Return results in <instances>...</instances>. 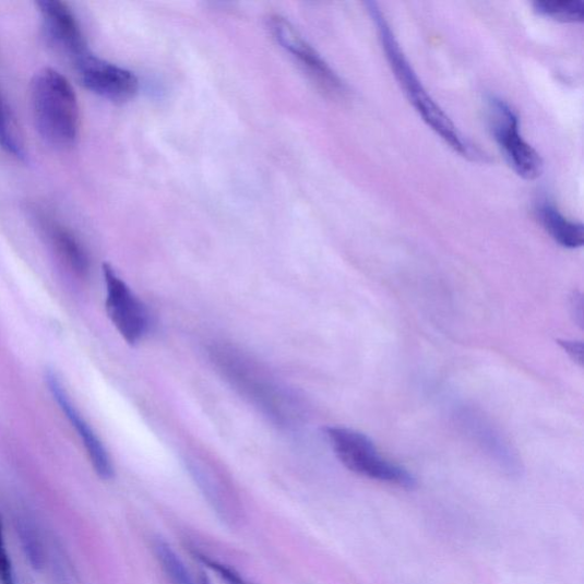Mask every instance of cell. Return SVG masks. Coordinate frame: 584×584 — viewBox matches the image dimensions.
<instances>
[{
    "label": "cell",
    "instance_id": "obj_12",
    "mask_svg": "<svg viewBox=\"0 0 584 584\" xmlns=\"http://www.w3.org/2000/svg\"><path fill=\"white\" fill-rule=\"evenodd\" d=\"M45 230L50 243L65 265L75 275L85 276L90 271V259L80 240L55 221L46 222Z\"/></svg>",
    "mask_w": 584,
    "mask_h": 584
},
{
    "label": "cell",
    "instance_id": "obj_6",
    "mask_svg": "<svg viewBox=\"0 0 584 584\" xmlns=\"http://www.w3.org/2000/svg\"><path fill=\"white\" fill-rule=\"evenodd\" d=\"M107 289L106 310L117 332L127 344H139L148 333L150 313L110 264H104Z\"/></svg>",
    "mask_w": 584,
    "mask_h": 584
},
{
    "label": "cell",
    "instance_id": "obj_15",
    "mask_svg": "<svg viewBox=\"0 0 584 584\" xmlns=\"http://www.w3.org/2000/svg\"><path fill=\"white\" fill-rule=\"evenodd\" d=\"M154 549L162 569L172 584H196L180 556L166 541L156 540Z\"/></svg>",
    "mask_w": 584,
    "mask_h": 584
},
{
    "label": "cell",
    "instance_id": "obj_19",
    "mask_svg": "<svg viewBox=\"0 0 584 584\" xmlns=\"http://www.w3.org/2000/svg\"><path fill=\"white\" fill-rule=\"evenodd\" d=\"M562 348L570 355V358L577 363L583 366L584 359V347L582 342L576 341H558Z\"/></svg>",
    "mask_w": 584,
    "mask_h": 584
},
{
    "label": "cell",
    "instance_id": "obj_16",
    "mask_svg": "<svg viewBox=\"0 0 584 584\" xmlns=\"http://www.w3.org/2000/svg\"><path fill=\"white\" fill-rule=\"evenodd\" d=\"M16 531L22 549L27 556L31 565L36 571L43 570L45 553L36 526L27 517H19L16 520Z\"/></svg>",
    "mask_w": 584,
    "mask_h": 584
},
{
    "label": "cell",
    "instance_id": "obj_13",
    "mask_svg": "<svg viewBox=\"0 0 584 584\" xmlns=\"http://www.w3.org/2000/svg\"><path fill=\"white\" fill-rule=\"evenodd\" d=\"M0 147L19 160L27 157L22 131L2 93H0Z\"/></svg>",
    "mask_w": 584,
    "mask_h": 584
},
{
    "label": "cell",
    "instance_id": "obj_17",
    "mask_svg": "<svg viewBox=\"0 0 584 584\" xmlns=\"http://www.w3.org/2000/svg\"><path fill=\"white\" fill-rule=\"evenodd\" d=\"M195 557L202 564H205L208 569L215 572L225 584H251L230 567L214 561L206 555L195 552Z\"/></svg>",
    "mask_w": 584,
    "mask_h": 584
},
{
    "label": "cell",
    "instance_id": "obj_14",
    "mask_svg": "<svg viewBox=\"0 0 584 584\" xmlns=\"http://www.w3.org/2000/svg\"><path fill=\"white\" fill-rule=\"evenodd\" d=\"M533 9L546 17L564 23H581L584 20L583 0H537Z\"/></svg>",
    "mask_w": 584,
    "mask_h": 584
},
{
    "label": "cell",
    "instance_id": "obj_8",
    "mask_svg": "<svg viewBox=\"0 0 584 584\" xmlns=\"http://www.w3.org/2000/svg\"><path fill=\"white\" fill-rule=\"evenodd\" d=\"M74 65L85 88L116 104L134 98L139 92V80L133 72L91 53L75 61Z\"/></svg>",
    "mask_w": 584,
    "mask_h": 584
},
{
    "label": "cell",
    "instance_id": "obj_10",
    "mask_svg": "<svg viewBox=\"0 0 584 584\" xmlns=\"http://www.w3.org/2000/svg\"><path fill=\"white\" fill-rule=\"evenodd\" d=\"M45 380L50 394L60 405V409L65 415L70 424L78 430L82 439L90 461L95 473L102 479L109 480L115 476L114 465L110 455L102 441L96 436L91 425L81 415L75 405L72 404L67 390L63 388L60 378L53 371H47Z\"/></svg>",
    "mask_w": 584,
    "mask_h": 584
},
{
    "label": "cell",
    "instance_id": "obj_20",
    "mask_svg": "<svg viewBox=\"0 0 584 584\" xmlns=\"http://www.w3.org/2000/svg\"><path fill=\"white\" fill-rule=\"evenodd\" d=\"M571 305H572L573 314L575 317V321L580 325H583V297L580 293H575L572 296Z\"/></svg>",
    "mask_w": 584,
    "mask_h": 584
},
{
    "label": "cell",
    "instance_id": "obj_18",
    "mask_svg": "<svg viewBox=\"0 0 584 584\" xmlns=\"http://www.w3.org/2000/svg\"><path fill=\"white\" fill-rule=\"evenodd\" d=\"M0 583L15 584L13 565L5 545L2 516H0Z\"/></svg>",
    "mask_w": 584,
    "mask_h": 584
},
{
    "label": "cell",
    "instance_id": "obj_3",
    "mask_svg": "<svg viewBox=\"0 0 584 584\" xmlns=\"http://www.w3.org/2000/svg\"><path fill=\"white\" fill-rule=\"evenodd\" d=\"M32 105L37 131L56 148H69L78 142L81 111L78 95L64 75L52 68L35 74Z\"/></svg>",
    "mask_w": 584,
    "mask_h": 584
},
{
    "label": "cell",
    "instance_id": "obj_9",
    "mask_svg": "<svg viewBox=\"0 0 584 584\" xmlns=\"http://www.w3.org/2000/svg\"><path fill=\"white\" fill-rule=\"evenodd\" d=\"M37 7L45 36L58 52L73 62L90 53L81 24L65 3L60 0H41Z\"/></svg>",
    "mask_w": 584,
    "mask_h": 584
},
{
    "label": "cell",
    "instance_id": "obj_7",
    "mask_svg": "<svg viewBox=\"0 0 584 584\" xmlns=\"http://www.w3.org/2000/svg\"><path fill=\"white\" fill-rule=\"evenodd\" d=\"M267 23L273 38L298 60L321 90L330 96L338 98L346 96L347 90L339 75L300 36L286 17L277 14L271 15Z\"/></svg>",
    "mask_w": 584,
    "mask_h": 584
},
{
    "label": "cell",
    "instance_id": "obj_11",
    "mask_svg": "<svg viewBox=\"0 0 584 584\" xmlns=\"http://www.w3.org/2000/svg\"><path fill=\"white\" fill-rule=\"evenodd\" d=\"M538 218L546 233L558 243L568 249H577L584 245V226L568 219L548 200L539 202Z\"/></svg>",
    "mask_w": 584,
    "mask_h": 584
},
{
    "label": "cell",
    "instance_id": "obj_1",
    "mask_svg": "<svg viewBox=\"0 0 584 584\" xmlns=\"http://www.w3.org/2000/svg\"><path fill=\"white\" fill-rule=\"evenodd\" d=\"M212 363L237 392L278 426H290L298 417V404L286 388L249 354L233 344L215 343Z\"/></svg>",
    "mask_w": 584,
    "mask_h": 584
},
{
    "label": "cell",
    "instance_id": "obj_5",
    "mask_svg": "<svg viewBox=\"0 0 584 584\" xmlns=\"http://www.w3.org/2000/svg\"><path fill=\"white\" fill-rule=\"evenodd\" d=\"M489 123L494 140L515 172L526 181H536L544 172V159L520 132V119L510 105L498 97L489 99Z\"/></svg>",
    "mask_w": 584,
    "mask_h": 584
},
{
    "label": "cell",
    "instance_id": "obj_2",
    "mask_svg": "<svg viewBox=\"0 0 584 584\" xmlns=\"http://www.w3.org/2000/svg\"><path fill=\"white\" fill-rule=\"evenodd\" d=\"M368 13L376 25L380 44H382L386 60L395 79L410 100L422 120L433 130L453 151L464 158L476 160L479 156L469 142L454 124L451 118L430 96L415 69L406 59L403 49L382 9L376 2H367Z\"/></svg>",
    "mask_w": 584,
    "mask_h": 584
},
{
    "label": "cell",
    "instance_id": "obj_4",
    "mask_svg": "<svg viewBox=\"0 0 584 584\" xmlns=\"http://www.w3.org/2000/svg\"><path fill=\"white\" fill-rule=\"evenodd\" d=\"M324 431L337 458L350 472L403 489L417 486L410 472L385 460L361 431L342 426H327Z\"/></svg>",
    "mask_w": 584,
    "mask_h": 584
}]
</instances>
